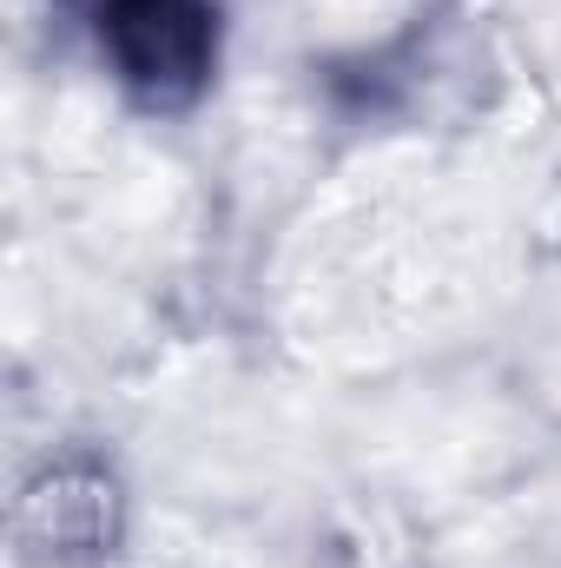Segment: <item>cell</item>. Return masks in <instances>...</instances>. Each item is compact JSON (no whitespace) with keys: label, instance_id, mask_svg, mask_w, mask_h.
<instances>
[{"label":"cell","instance_id":"cell-1","mask_svg":"<svg viewBox=\"0 0 561 568\" xmlns=\"http://www.w3.org/2000/svg\"><path fill=\"white\" fill-rule=\"evenodd\" d=\"M113 87L145 113H185L218 80V0H60Z\"/></svg>","mask_w":561,"mask_h":568}]
</instances>
